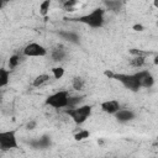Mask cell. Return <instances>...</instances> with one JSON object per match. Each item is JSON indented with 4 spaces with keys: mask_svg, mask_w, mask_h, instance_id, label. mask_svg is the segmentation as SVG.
<instances>
[{
    "mask_svg": "<svg viewBox=\"0 0 158 158\" xmlns=\"http://www.w3.org/2000/svg\"><path fill=\"white\" fill-rule=\"evenodd\" d=\"M104 15H105V10L101 9V7H96L91 12H89L86 15H81V16H79L74 20L80 22V23L88 25L93 28H100V27H102L104 21H105Z\"/></svg>",
    "mask_w": 158,
    "mask_h": 158,
    "instance_id": "obj_1",
    "label": "cell"
},
{
    "mask_svg": "<svg viewBox=\"0 0 158 158\" xmlns=\"http://www.w3.org/2000/svg\"><path fill=\"white\" fill-rule=\"evenodd\" d=\"M105 75L109 78H112L115 80H118L126 89L131 91H137L141 85L138 83V79L136 74H123V73H112V72H105Z\"/></svg>",
    "mask_w": 158,
    "mask_h": 158,
    "instance_id": "obj_2",
    "label": "cell"
},
{
    "mask_svg": "<svg viewBox=\"0 0 158 158\" xmlns=\"http://www.w3.org/2000/svg\"><path fill=\"white\" fill-rule=\"evenodd\" d=\"M91 105H81V106H75V107H68L65 109V114L70 116V118L74 121L77 125L84 123L89 116L91 115Z\"/></svg>",
    "mask_w": 158,
    "mask_h": 158,
    "instance_id": "obj_3",
    "label": "cell"
},
{
    "mask_svg": "<svg viewBox=\"0 0 158 158\" xmlns=\"http://www.w3.org/2000/svg\"><path fill=\"white\" fill-rule=\"evenodd\" d=\"M69 91L68 90H58L53 94H51L49 96H47L44 104L47 106H51L53 109H63V107H68V101H69Z\"/></svg>",
    "mask_w": 158,
    "mask_h": 158,
    "instance_id": "obj_4",
    "label": "cell"
},
{
    "mask_svg": "<svg viewBox=\"0 0 158 158\" xmlns=\"http://www.w3.org/2000/svg\"><path fill=\"white\" fill-rule=\"evenodd\" d=\"M19 148L17 138H16V131L10 130V131H2L0 132V149L1 151H10Z\"/></svg>",
    "mask_w": 158,
    "mask_h": 158,
    "instance_id": "obj_5",
    "label": "cell"
},
{
    "mask_svg": "<svg viewBox=\"0 0 158 158\" xmlns=\"http://www.w3.org/2000/svg\"><path fill=\"white\" fill-rule=\"evenodd\" d=\"M22 52H23L25 57H44L48 53L47 48L37 42H31V43L26 44L25 48L22 49Z\"/></svg>",
    "mask_w": 158,
    "mask_h": 158,
    "instance_id": "obj_6",
    "label": "cell"
},
{
    "mask_svg": "<svg viewBox=\"0 0 158 158\" xmlns=\"http://www.w3.org/2000/svg\"><path fill=\"white\" fill-rule=\"evenodd\" d=\"M137 79H138V83L141 85V88H152L153 84H154V78L153 75L151 74V72L148 70H138L137 73H135Z\"/></svg>",
    "mask_w": 158,
    "mask_h": 158,
    "instance_id": "obj_7",
    "label": "cell"
},
{
    "mask_svg": "<svg viewBox=\"0 0 158 158\" xmlns=\"http://www.w3.org/2000/svg\"><path fill=\"white\" fill-rule=\"evenodd\" d=\"M49 54H51V58L53 62L59 63V62L64 60V58L67 57V49L63 44H56L54 47L51 48Z\"/></svg>",
    "mask_w": 158,
    "mask_h": 158,
    "instance_id": "obj_8",
    "label": "cell"
},
{
    "mask_svg": "<svg viewBox=\"0 0 158 158\" xmlns=\"http://www.w3.org/2000/svg\"><path fill=\"white\" fill-rule=\"evenodd\" d=\"M100 107H101V110H102L104 112H106V114H109V115H115V114L121 109L120 102H118L117 100H106V101L101 102Z\"/></svg>",
    "mask_w": 158,
    "mask_h": 158,
    "instance_id": "obj_9",
    "label": "cell"
},
{
    "mask_svg": "<svg viewBox=\"0 0 158 158\" xmlns=\"http://www.w3.org/2000/svg\"><path fill=\"white\" fill-rule=\"evenodd\" d=\"M115 117L120 122H128V121L135 118V112L132 110H130V109H120L115 114Z\"/></svg>",
    "mask_w": 158,
    "mask_h": 158,
    "instance_id": "obj_10",
    "label": "cell"
},
{
    "mask_svg": "<svg viewBox=\"0 0 158 158\" xmlns=\"http://www.w3.org/2000/svg\"><path fill=\"white\" fill-rule=\"evenodd\" d=\"M122 0H107L105 1V5L107 7V10L112 11V12H118L122 7Z\"/></svg>",
    "mask_w": 158,
    "mask_h": 158,
    "instance_id": "obj_11",
    "label": "cell"
},
{
    "mask_svg": "<svg viewBox=\"0 0 158 158\" xmlns=\"http://www.w3.org/2000/svg\"><path fill=\"white\" fill-rule=\"evenodd\" d=\"M146 58L143 56H132V58L130 59V65L133 68H141L146 64Z\"/></svg>",
    "mask_w": 158,
    "mask_h": 158,
    "instance_id": "obj_12",
    "label": "cell"
},
{
    "mask_svg": "<svg viewBox=\"0 0 158 158\" xmlns=\"http://www.w3.org/2000/svg\"><path fill=\"white\" fill-rule=\"evenodd\" d=\"M49 79H51V77H49L48 74H40V75H37V77L33 79L32 86H33V88H40V86H42L43 84H46L47 81H49Z\"/></svg>",
    "mask_w": 158,
    "mask_h": 158,
    "instance_id": "obj_13",
    "label": "cell"
},
{
    "mask_svg": "<svg viewBox=\"0 0 158 158\" xmlns=\"http://www.w3.org/2000/svg\"><path fill=\"white\" fill-rule=\"evenodd\" d=\"M10 81V70L6 68H0V86L5 88Z\"/></svg>",
    "mask_w": 158,
    "mask_h": 158,
    "instance_id": "obj_14",
    "label": "cell"
},
{
    "mask_svg": "<svg viewBox=\"0 0 158 158\" xmlns=\"http://www.w3.org/2000/svg\"><path fill=\"white\" fill-rule=\"evenodd\" d=\"M85 86V79L83 77H74L72 79V88L75 90V91H80L83 90V88Z\"/></svg>",
    "mask_w": 158,
    "mask_h": 158,
    "instance_id": "obj_15",
    "label": "cell"
},
{
    "mask_svg": "<svg viewBox=\"0 0 158 158\" xmlns=\"http://www.w3.org/2000/svg\"><path fill=\"white\" fill-rule=\"evenodd\" d=\"M59 36L69 42H73V43H78L79 42V36L74 32H69V31H63V32H59Z\"/></svg>",
    "mask_w": 158,
    "mask_h": 158,
    "instance_id": "obj_16",
    "label": "cell"
},
{
    "mask_svg": "<svg viewBox=\"0 0 158 158\" xmlns=\"http://www.w3.org/2000/svg\"><path fill=\"white\" fill-rule=\"evenodd\" d=\"M59 2L65 11H74L78 4V0H59Z\"/></svg>",
    "mask_w": 158,
    "mask_h": 158,
    "instance_id": "obj_17",
    "label": "cell"
},
{
    "mask_svg": "<svg viewBox=\"0 0 158 158\" xmlns=\"http://www.w3.org/2000/svg\"><path fill=\"white\" fill-rule=\"evenodd\" d=\"M32 144H33L36 148H46V147H48V146L51 144V139L44 136V137L37 139L36 142H32Z\"/></svg>",
    "mask_w": 158,
    "mask_h": 158,
    "instance_id": "obj_18",
    "label": "cell"
},
{
    "mask_svg": "<svg viewBox=\"0 0 158 158\" xmlns=\"http://www.w3.org/2000/svg\"><path fill=\"white\" fill-rule=\"evenodd\" d=\"M20 62H21V57H20L19 54H12V56L9 58V62H7L9 69H15V68L20 64Z\"/></svg>",
    "mask_w": 158,
    "mask_h": 158,
    "instance_id": "obj_19",
    "label": "cell"
},
{
    "mask_svg": "<svg viewBox=\"0 0 158 158\" xmlns=\"http://www.w3.org/2000/svg\"><path fill=\"white\" fill-rule=\"evenodd\" d=\"M49 6H51V0H43L40 4V14L42 16H47V14L49 11Z\"/></svg>",
    "mask_w": 158,
    "mask_h": 158,
    "instance_id": "obj_20",
    "label": "cell"
},
{
    "mask_svg": "<svg viewBox=\"0 0 158 158\" xmlns=\"http://www.w3.org/2000/svg\"><path fill=\"white\" fill-rule=\"evenodd\" d=\"M90 136V132L88 130H79V132H77L74 135V139L75 141H83L85 138H89Z\"/></svg>",
    "mask_w": 158,
    "mask_h": 158,
    "instance_id": "obj_21",
    "label": "cell"
},
{
    "mask_svg": "<svg viewBox=\"0 0 158 158\" xmlns=\"http://www.w3.org/2000/svg\"><path fill=\"white\" fill-rule=\"evenodd\" d=\"M83 101V96H69L68 107H75L79 106V104Z\"/></svg>",
    "mask_w": 158,
    "mask_h": 158,
    "instance_id": "obj_22",
    "label": "cell"
},
{
    "mask_svg": "<svg viewBox=\"0 0 158 158\" xmlns=\"http://www.w3.org/2000/svg\"><path fill=\"white\" fill-rule=\"evenodd\" d=\"M52 75L54 79H60L64 75V68L63 67H53L52 68Z\"/></svg>",
    "mask_w": 158,
    "mask_h": 158,
    "instance_id": "obj_23",
    "label": "cell"
},
{
    "mask_svg": "<svg viewBox=\"0 0 158 158\" xmlns=\"http://www.w3.org/2000/svg\"><path fill=\"white\" fill-rule=\"evenodd\" d=\"M130 53L132 56H143V57H148L149 56V52H144V51H141V49H137V48H131Z\"/></svg>",
    "mask_w": 158,
    "mask_h": 158,
    "instance_id": "obj_24",
    "label": "cell"
},
{
    "mask_svg": "<svg viewBox=\"0 0 158 158\" xmlns=\"http://www.w3.org/2000/svg\"><path fill=\"white\" fill-rule=\"evenodd\" d=\"M36 125H37V122L35 120H31L26 123V128L27 130H33V128H36Z\"/></svg>",
    "mask_w": 158,
    "mask_h": 158,
    "instance_id": "obj_25",
    "label": "cell"
},
{
    "mask_svg": "<svg viewBox=\"0 0 158 158\" xmlns=\"http://www.w3.org/2000/svg\"><path fill=\"white\" fill-rule=\"evenodd\" d=\"M132 28H133L135 31H143V30H144V27H143L141 23H136V25H133Z\"/></svg>",
    "mask_w": 158,
    "mask_h": 158,
    "instance_id": "obj_26",
    "label": "cell"
},
{
    "mask_svg": "<svg viewBox=\"0 0 158 158\" xmlns=\"http://www.w3.org/2000/svg\"><path fill=\"white\" fill-rule=\"evenodd\" d=\"M10 1H11V0H0V7H1V9H4V7H5V5H6L7 2H10Z\"/></svg>",
    "mask_w": 158,
    "mask_h": 158,
    "instance_id": "obj_27",
    "label": "cell"
},
{
    "mask_svg": "<svg viewBox=\"0 0 158 158\" xmlns=\"http://www.w3.org/2000/svg\"><path fill=\"white\" fill-rule=\"evenodd\" d=\"M153 63H154L156 65H158V56H156V57H154V59H153Z\"/></svg>",
    "mask_w": 158,
    "mask_h": 158,
    "instance_id": "obj_28",
    "label": "cell"
},
{
    "mask_svg": "<svg viewBox=\"0 0 158 158\" xmlns=\"http://www.w3.org/2000/svg\"><path fill=\"white\" fill-rule=\"evenodd\" d=\"M153 5H154V6L158 9V0H153Z\"/></svg>",
    "mask_w": 158,
    "mask_h": 158,
    "instance_id": "obj_29",
    "label": "cell"
},
{
    "mask_svg": "<svg viewBox=\"0 0 158 158\" xmlns=\"http://www.w3.org/2000/svg\"><path fill=\"white\" fill-rule=\"evenodd\" d=\"M122 1H126V0H122Z\"/></svg>",
    "mask_w": 158,
    "mask_h": 158,
    "instance_id": "obj_30",
    "label": "cell"
},
{
    "mask_svg": "<svg viewBox=\"0 0 158 158\" xmlns=\"http://www.w3.org/2000/svg\"><path fill=\"white\" fill-rule=\"evenodd\" d=\"M157 25H158V22H157Z\"/></svg>",
    "mask_w": 158,
    "mask_h": 158,
    "instance_id": "obj_31",
    "label": "cell"
}]
</instances>
